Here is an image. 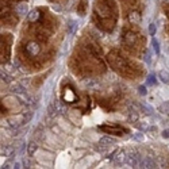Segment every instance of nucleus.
I'll return each mask as SVG.
<instances>
[{"label": "nucleus", "mask_w": 169, "mask_h": 169, "mask_svg": "<svg viewBox=\"0 0 169 169\" xmlns=\"http://www.w3.org/2000/svg\"><path fill=\"white\" fill-rule=\"evenodd\" d=\"M39 50H41V47L38 43H35V42H29L26 46V52L29 53L30 56H37V54L39 53Z\"/></svg>", "instance_id": "nucleus-1"}, {"label": "nucleus", "mask_w": 169, "mask_h": 169, "mask_svg": "<svg viewBox=\"0 0 169 169\" xmlns=\"http://www.w3.org/2000/svg\"><path fill=\"white\" fill-rule=\"evenodd\" d=\"M126 162L130 167H133V168H137L138 165H140V157L138 155H135V154H128L127 157H126Z\"/></svg>", "instance_id": "nucleus-2"}, {"label": "nucleus", "mask_w": 169, "mask_h": 169, "mask_svg": "<svg viewBox=\"0 0 169 169\" xmlns=\"http://www.w3.org/2000/svg\"><path fill=\"white\" fill-rule=\"evenodd\" d=\"M140 165H141V168H157L155 161H153L151 158H143V160H141Z\"/></svg>", "instance_id": "nucleus-3"}, {"label": "nucleus", "mask_w": 169, "mask_h": 169, "mask_svg": "<svg viewBox=\"0 0 169 169\" xmlns=\"http://www.w3.org/2000/svg\"><path fill=\"white\" fill-rule=\"evenodd\" d=\"M128 120L133 122V123H135V122H138V111L135 110V108H128Z\"/></svg>", "instance_id": "nucleus-4"}, {"label": "nucleus", "mask_w": 169, "mask_h": 169, "mask_svg": "<svg viewBox=\"0 0 169 169\" xmlns=\"http://www.w3.org/2000/svg\"><path fill=\"white\" fill-rule=\"evenodd\" d=\"M114 143H115V140L111 137H103L99 140L100 146H110V145H114Z\"/></svg>", "instance_id": "nucleus-5"}, {"label": "nucleus", "mask_w": 169, "mask_h": 169, "mask_svg": "<svg viewBox=\"0 0 169 169\" xmlns=\"http://www.w3.org/2000/svg\"><path fill=\"white\" fill-rule=\"evenodd\" d=\"M27 12H29V8H27V4H25V3H22V4L16 6V14L20 16H25L27 15Z\"/></svg>", "instance_id": "nucleus-6"}, {"label": "nucleus", "mask_w": 169, "mask_h": 169, "mask_svg": "<svg viewBox=\"0 0 169 169\" xmlns=\"http://www.w3.org/2000/svg\"><path fill=\"white\" fill-rule=\"evenodd\" d=\"M37 150H38V145H37L35 142H30V143L27 145V154L29 155H34Z\"/></svg>", "instance_id": "nucleus-7"}, {"label": "nucleus", "mask_w": 169, "mask_h": 169, "mask_svg": "<svg viewBox=\"0 0 169 169\" xmlns=\"http://www.w3.org/2000/svg\"><path fill=\"white\" fill-rule=\"evenodd\" d=\"M128 18H130V22L134 23V25H138V23L141 22V15L138 12H131Z\"/></svg>", "instance_id": "nucleus-8"}, {"label": "nucleus", "mask_w": 169, "mask_h": 169, "mask_svg": "<svg viewBox=\"0 0 169 169\" xmlns=\"http://www.w3.org/2000/svg\"><path fill=\"white\" fill-rule=\"evenodd\" d=\"M126 157L127 155H124V151H118V155H115V162L116 164H123L124 161H126Z\"/></svg>", "instance_id": "nucleus-9"}, {"label": "nucleus", "mask_w": 169, "mask_h": 169, "mask_svg": "<svg viewBox=\"0 0 169 169\" xmlns=\"http://www.w3.org/2000/svg\"><path fill=\"white\" fill-rule=\"evenodd\" d=\"M11 89H12L14 93H18V95H23L25 93V91H26L25 88H23V85H20V84H14Z\"/></svg>", "instance_id": "nucleus-10"}, {"label": "nucleus", "mask_w": 169, "mask_h": 169, "mask_svg": "<svg viewBox=\"0 0 169 169\" xmlns=\"http://www.w3.org/2000/svg\"><path fill=\"white\" fill-rule=\"evenodd\" d=\"M158 79H160L162 83L168 84L169 83V73L167 72V70H161V72L158 73Z\"/></svg>", "instance_id": "nucleus-11"}, {"label": "nucleus", "mask_w": 169, "mask_h": 169, "mask_svg": "<svg viewBox=\"0 0 169 169\" xmlns=\"http://www.w3.org/2000/svg\"><path fill=\"white\" fill-rule=\"evenodd\" d=\"M14 147L12 146H3L2 147V155H6V157H8V155H12L14 154Z\"/></svg>", "instance_id": "nucleus-12"}, {"label": "nucleus", "mask_w": 169, "mask_h": 169, "mask_svg": "<svg viewBox=\"0 0 169 169\" xmlns=\"http://www.w3.org/2000/svg\"><path fill=\"white\" fill-rule=\"evenodd\" d=\"M151 46H153V49H154V53L158 56V54H160V52H161V50H160V43H158L157 38H154V37L151 38Z\"/></svg>", "instance_id": "nucleus-13"}, {"label": "nucleus", "mask_w": 169, "mask_h": 169, "mask_svg": "<svg viewBox=\"0 0 169 169\" xmlns=\"http://www.w3.org/2000/svg\"><path fill=\"white\" fill-rule=\"evenodd\" d=\"M147 85H155L157 84V77H155V74H149L147 76V81H146Z\"/></svg>", "instance_id": "nucleus-14"}, {"label": "nucleus", "mask_w": 169, "mask_h": 169, "mask_svg": "<svg viewBox=\"0 0 169 169\" xmlns=\"http://www.w3.org/2000/svg\"><path fill=\"white\" fill-rule=\"evenodd\" d=\"M31 118H33V112H31V111H29V112H26V115L22 118V124H26V123H29V122L31 120Z\"/></svg>", "instance_id": "nucleus-15"}, {"label": "nucleus", "mask_w": 169, "mask_h": 169, "mask_svg": "<svg viewBox=\"0 0 169 169\" xmlns=\"http://www.w3.org/2000/svg\"><path fill=\"white\" fill-rule=\"evenodd\" d=\"M141 108H142V110H143V111H145V112H146L147 115H151V114L154 112V111H153V108H151V107H149L147 104H145V103H141Z\"/></svg>", "instance_id": "nucleus-16"}, {"label": "nucleus", "mask_w": 169, "mask_h": 169, "mask_svg": "<svg viewBox=\"0 0 169 169\" xmlns=\"http://www.w3.org/2000/svg\"><path fill=\"white\" fill-rule=\"evenodd\" d=\"M155 31H157V27H155V25H154V23H150V25H149V34H150L151 37H154Z\"/></svg>", "instance_id": "nucleus-17"}, {"label": "nucleus", "mask_w": 169, "mask_h": 169, "mask_svg": "<svg viewBox=\"0 0 169 169\" xmlns=\"http://www.w3.org/2000/svg\"><path fill=\"white\" fill-rule=\"evenodd\" d=\"M160 111H161V112L169 114V101H167V103H164V104H161V106H160Z\"/></svg>", "instance_id": "nucleus-18"}, {"label": "nucleus", "mask_w": 169, "mask_h": 169, "mask_svg": "<svg viewBox=\"0 0 169 169\" xmlns=\"http://www.w3.org/2000/svg\"><path fill=\"white\" fill-rule=\"evenodd\" d=\"M0 76H2V80L4 81V83H11V77H10L6 72H2V74H0Z\"/></svg>", "instance_id": "nucleus-19"}, {"label": "nucleus", "mask_w": 169, "mask_h": 169, "mask_svg": "<svg viewBox=\"0 0 169 169\" xmlns=\"http://www.w3.org/2000/svg\"><path fill=\"white\" fill-rule=\"evenodd\" d=\"M138 93H140V95H143V96H145V95L147 93L146 87H143V85H140V87H138Z\"/></svg>", "instance_id": "nucleus-20"}, {"label": "nucleus", "mask_w": 169, "mask_h": 169, "mask_svg": "<svg viewBox=\"0 0 169 169\" xmlns=\"http://www.w3.org/2000/svg\"><path fill=\"white\" fill-rule=\"evenodd\" d=\"M134 138H135V140H138V141H143V134H142V133H135Z\"/></svg>", "instance_id": "nucleus-21"}, {"label": "nucleus", "mask_w": 169, "mask_h": 169, "mask_svg": "<svg viewBox=\"0 0 169 169\" xmlns=\"http://www.w3.org/2000/svg\"><path fill=\"white\" fill-rule=\"evenodd\" d=\"M37 18H38V12H37V11H33L31 14H30V16H29L30 20H34V19H37Z\"/></svg>", "instance_id": "nucleus-22"}, {"label": "nucleus", "mask_w": 169, "mask_h": 169, "mask_svg": "<svg viewBox=\"0 0 169 169\" xmlns=\"http://www.w3.org/2000/svg\"><path fill=\"white\" fill-rule=\"evenodd\" d=\"M161 137L165 138V140H168V138H169V128H167V130L162 131V133H161Z\"/></svg>", "instance_id": "nucleus-23"}, {"label": "nucleus", "mask_w": 169, "mask_h": 169, "mask_svg": "<svg viewBox=\"0 0 169 169\" xmlns=\"http://www.w3.org/2000/svg\"><path fill=\"white\" fill-rule=\"evenodd\" d=\"M74 25H76L74 22H70V26H69V33H70V34L74 31Z\"/></svg>", "instance_id": "nucleus-24"}, {"label": "nucleus", "mask_w": 169, "mask_h": 169, "mask_svg": "<svg viewBox=\"0 0 169 169\" xmlns=\"http://www.w3.org/2000/svg\"><path fill=\"white\" fill-rule=\"evenodd\" d=\"M145 62H146V64H150V54H149V53L145 54Z\"/></svg>", "instance_id": "nucleus-25"}, {"label": "nucleus", "mask_w": 169, "mask_h": 169, "mask_svg": "<svg viewBox=\"0 0 169 169\" xmlns=\"http://www.w3.org/2000/svg\"><path fill=\"white\" fill-rule=\"evenodd\" d=\"M14 168L19 169V168H22V167H20V164H19V162H15V164H14Z\"/></svg>", "instance_id": "nucleus-26"}]
</instances>
